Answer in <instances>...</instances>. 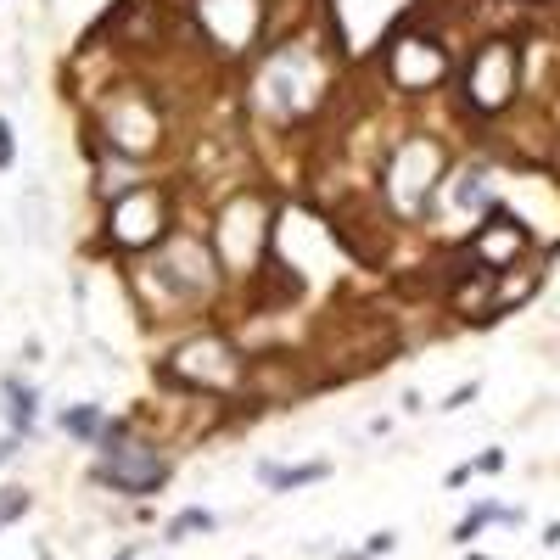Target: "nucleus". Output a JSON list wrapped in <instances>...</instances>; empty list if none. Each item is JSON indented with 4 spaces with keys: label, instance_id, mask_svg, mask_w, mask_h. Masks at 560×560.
I'll list each match as a JSON object with an SVG mask.
<instances>
[{
    "label": "nucleus",
    "instance_id": "obj_12",
    "mask_svg": "<svg viewBox=\"0 0 560 560\" xmlns=\"http://www.w3.org/2000/svg\"><path fill=\"white\" fill-rule=\"evenodd\" d=\"M538 286H544V269L532 264V258L499 269V275H493V320H504V314H516L521 303H532V292H538Z\"/></svg>",
    "mask_w": 560,
    "mask_h": 560
},
{
    "label": "nucleus",
    "instance_id": "obj_4",
    "mask_svg": "<svg viewBox=\"0 0 560 560\" xmlns=\"http://www.w3.org/2000/svg\"><path fill=\"white\" fill-rule=\"evenodd\" d=\"M174 476V460L152 437L135 432V420L118 415L107 420V432L96 437V460H90V482L107 493H124V499H140V493H157Z\"/></svg>",
    "mask_w": 560,
    "mask_h": 560
},
{
    "label": "nucleus",
    "instance_id": "obj_18",
    "mask_svg": "<svg viewBox=\"0 0 560 560\" xmlns=\"http://www.w3.org/2000/svg\"><path fill=\"white\" fill-rule=\"evenodd\" d=\"M17 168V129L6 124V112H0V174H12Z\"/></svg>",
    "mask_w": 560,
    "mask_h": 560
},
{
    "label": "nucleus",
    "instance_id": "obj_5",
    "mask_svg": "<svg viewBox=\"0 0 560 560\" xmlns=\"http://www.w3.org/2000/svg\"><path fill=\"white\" fill-rule=\"evenodd\" d=\"M247 370H252V359L236 348V336H224V331H191L163 359V381H174L180 392H196V398H230V392H241L247 387Z\"/></svg>",
    "mask_w": 560,
    "mask_h": 560
},
{
    "label": "nucleus",
    "instance_id": "obj_3",
    "mask_svg": "<svg viewBox=\"0 0 560 560\" xmlns=\"http://www.w3.org/2000/svg\"><path fill=\"white\" fill-rule=\"evenodd\" d=\"M90 129H96L90 146L135 157V163L157 157L163 140H168V118H163V107L152 101L146 84H112V90H101L96 107H90Z\"/></svg>",
    "mask_w": 560,
    "mask_h": 560
},
{
    "label": "nucleus",
    "instance_id": "obj_16",
    "mask_svg": "<svg viewBox=\"0 0 560 560\" xmlns=\"http://www.w3.org/2000/svg\"><path fill=\"white\" fill-rule=\"evenodd\" d=\"M219 527V516L213 510H202V504H191V510H180V516L168 521V544H185V538H202V532Z\"/></svg>",
    "mask_w": 560,
    "mask_h": 560
},
{
    "label": "nucleus",
    "instance_id": "obj_6",
    "mask_svg": "<svg viewBox=\"0 0 560 560\" xmlns=\"http://www.w3.org/2000/svg\"><path fill=\"white\" fill-rule=\"evenodd\" d=\"M448 174V152L437 135H404L381 163V196L392 219H426L437 202V185Z\"/></svg>",
    "mask_w": 560,
    "mask_h": 560
},
{
    "label": "nucleus",
    "instance_id": "obj_15",
    "mask_svg": "<svg viewBox=\"0 0 560 560\" xmlns=\"http://www.w3.org/2000/svg\"><path fill=\"white\" fill-rule=\"evenodd\" d=\"M493 521H504V527H521V504H476L471 516L454 527V544H471L482 527H493Z\"/></svg>",
    "mask_w": 560,
    "mask_h": 560
},
{
    "label": "nucleus",
    "instance_id": "obj_25",
    "mask_svg": "<svg viewBox=\"0 0 560 560\" xmlns=\"http://www.w3.org/2000/svg\"><path fill=\"white\" fill-rule=\"evenodd\" d=\"M135 555H140V549H135V544H129V549H118V555H112V560H135Z\"/></svg>",
    "mask_w": 560,
    "mask_h": 560
},
{
    "label": "nucleus",
    "instance_id": "obj_24",
    "mask_svg": "<svg viewBox=\"0 0 560 560\" xmlns=\"http://www.w3.org/2000/svg\"><path fill=\"white\" fill-rule=\"evenodd\" d=\"M544 544H549V549H560V521H549V527H544Z\"/></svg>",
    "mask_w": 560,
    "mask_h": 560
},
{
    "label": "nucleus",
    "instance_id": "obj_1",
    "mask_svg": "<svg viewBox=\"0 0 560 560\" xmlns=\"http://www.w3.org/2000/svg\"><path fill=\"white\" fill-rule=\"evenodd\" d=\"M275 213H280L275 196L258 191V185L224 196L219 219H213V236H208L224 280H258L269 247H275Z\"/></svg>",
    "mask_w": 560,
    "mask_h": 560
},
{
    "label": "nucleus",
    "instance_id": "obj_20",
    "mask_svg": "<svg viewBox=\"0 0 560 560\" xmlns=\"http://www.w3.org/2000/svg\"><path fill=\"white\" fill-rule=\"evenodd\" d=\"M471 465H476V476H493V471H504V465H510V454H504V448H482Z\"/></svg>",
    "mask_w": 560,
    "mask_h": 560
},
{
    "label": "nucleus",
    "instance_id": "obj_26",
    "mask_svg": "<svg viewBox=\"0 0 560 560\" xmlns=\"http://www.w3.org/2000/svg\"><path fill=\"white\" fill-rule=\"evenodd\" d=\"M342 560H370V555H342Z\"/></svg>",
    "mask_w": 560,
    "mask_h": 560
},
{
    "label": "nucleus",
    "instance_id": "obj_2",
    "mask_svg": "<svg viewBox=\"0 0 560 560\" xmlns=\"http://www.w3.org/2000/svg\"><path fill=\"white\" fill-rule=\"evenodd\" d=\"M521 96V45L510 34H482V40L465 51V62L454 68V101H460L465 118L488 124L504 118Z\"/></svg>",
    "mask_w": 560,
    "mask_h": 560
},
{
    "label": "nucleus",
    "instance_id": "obj_19",
    "mask_svg": "<svg viewBox=\"0 0 560 560\" xmlns=\"http://www.w3.org/2000/svg\"><path fill=\"white\" fill-rule=\"evenodd\" d=\"M476 392H482V381L471 376V381H460V387L448 392V398H443V404H437V409H443V415H454V409H465V404H471Z\"/></svg>",
    "mask_w": 560,
    "mask_h": 560
},
{
    "label": "nucleus",
    "instance_id": "obj_22",
    "mask_svg": "<svg viewBox=\"0 0 560 560\" xmlns=\"http://www.w3.org/2000/svg\"><path fill=\"white\" fill-rule=\"evenodd\" d=\"M17 454H23V437H17V432H6V437H0V471H6V465H12Z\"/></svg>",
    "mask_w": 560,
    "mask_h": 560
},
{
    "label": "nucleus",
    "instance_id": "obj_8",
    "mask_svg": "<svg viewBox=\"0 0 560 560\" xmlns=\"http://www.w3.org/2000/svg\"><path fill=\"white\" fill-rule=\"evenodd\" d=\"M168 230H174V196L157 180H140L135 191L112 196L101 208V247L118 258H146Z\"/></svg>",
    "mask_w": 560,
    "mask_h": 560
},
{
    "label": "nucleus",
    "instance_id": "obj_17",
    "mask_svg": "<svg viewBox=\"0 0 560 560\" xmlns=\"http://www.w3.org/2000/svg\"><path fill=\"white\" fill-rule=\"evenodd\" d=\"M28 516V488H0V532Z\"/></svg>",
    "mask_w": 560,
    "mask_h": 560
},
{
    "label": "nucleus",
    "instance_id": "obj_11",
    "mask_svg": "<svg viewBox=\"0 0 560 560\" xmlns=\"http://www.w3.org/2000/svg\"><path fill=\"white\" fill-rule=\"evenodd\" d=\"M0 415H6V432L28 437L40 426V387L28 376H17V370H6L0 376Z\"/></svg>",
    "mask_w": 560,
    "mask_h": 560
},
{
    "label": "nucleus",
    "instance_id": "obj_27",
    "mask_svg": "<svg viewBox=\"0 0 560 560\" xmlns=\"http://www.w3.org/2000/svg\"><path fill=\"white\" fill-rule=\"evenodd\" d=\"M471 560H488V555H471Z\"/></svg>",
    "mask_w": 560,
    "mask_h": 560
},
{
    "label": "nucleus",
    "instance_id": "obj_9",
    "mask_svg": "<svg viewBox=\"0 0 560 560\" xmlns=\"http://www.w3.org/2000/svg\"><path fill=\"white\" fill-rule=\"evenodd\" d=\"M325 96V73H320V56L308 45L286 40L264 56V73H258V101L275 112V124H297L308 112L320 107Z\"/></svg>",
    "mask_w": 560,
    "mask_h": 560
},
{
    "label": "nucleus",
    "instance_id": "obj_10",
    "mask_svg": "<svg viewBox=\"0 0 560 560\" xmlns=\"http://www.w3.org/2000/svg\"><path fill=\"white\" fill-rule=\"evenodd\" d=\"M460 258H465V264H476V269H488V275H499V269L532 258V230H527V219H521L516 208H504V202H488V208L476 213V224H471V236H465Z\"/></svg>",
    "mask_w": 560,
    "mask_h": 560
},
{
    "label": "nucleus",
    "instance_id": "obj_23",
    "mask_svg": "<svg viewBox=\"0 0 560 560\" xmlns=\"http://www.w3.org/2000/svg\"><path fill=\"white\" fill-rule=\"evenodd\" d=\"M471 476H476V465L465 460V465H454V471L443 476V488H465V482H471Z\"/></svg>",
    "mask_w": 560,
    "mask_h": 560
},
{
    "label": "nucleus",
    "instance_id": "obj_13",
    "mask_svg": "<svg viewBox=\"0 0 560 560\" xmlns=\"http://www.w3.org/2000/svg\"><path fill=\"white\" fill-rule=\"evenodd\" d=\"M331 476V460H303V465H280V460H258V482L269 493H297L308 482H325Z\"/></svg>",
    "mask_w": 560,
    "mask_h": 560
},
{
    "label": "nucleus",
    "instance_id": "obj_7",
    "mask_svg": "<svg viewBox=\"0 0 560 560\" xmlns=\"http://www.w3.org/2000/svg\"><path fill=\"white\" fill-rule=\"evenodd\" d=\"M381 79L398 90V96H432L454 79V51L437 28L426 23H398L381 40Z\"/></svg>",
    "mask_w": 560,
    "mask_h": 560
},
{
    "label": "nucleus",
    "instance_id": "obj_21",
    "mask_svg": "<svg viewBox=\"0 0 560 560\" xmlns=\"http://www.w3.org/2000/svg\"><path fill=\"white\" fill-rule=\"evenodd\" d=\"M392 549H398V532H376V538L364 544V555H370V560H381V555H392Z\"/></svg>",
    "mask_w": 560,
    "mask_h": 560
},
{
    "label": "nucleus",
    "instance_id": "obj_14",
    "mask_svg": "<svg viewBox=\"0 0 560 560\" xmlns=\"http://www.w3.org/2000/svg\"><path fill=\"white\" fill-rule=\"evenodd\" d=\"M107 409L101 404H68V409H56V432L62 437H73V443H84V448H96V437L107 432Z\"/></svg>",
    "mask_w": 560,
    "mask_h": 560
}]
</instances>
